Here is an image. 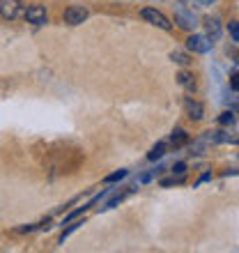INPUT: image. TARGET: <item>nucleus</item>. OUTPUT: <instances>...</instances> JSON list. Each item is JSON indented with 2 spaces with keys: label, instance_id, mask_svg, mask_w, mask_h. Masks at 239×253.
Listing matches in <instances>:
<instances>
[{
  "label": "nucleus",
  "instance_id": "obj_12",
  "mask_svg": "<svg viewBox=\"0 0 239 253\" xmlns=\"http://www.w3.org/2000/svg\"><path fill=\"white\" fill-rule=\"evenodd\" d=\"M170 60L177 62V65H182V67H186L189 62H191V60H189V55L182 53V51H173V53H170Z\"/></svg>",
  "mask_w": 239,
  "mask_h": 253
},
{
  "label": "nucleus",
  "instance_id": "obj_1",
  "mask_svg": "<svg viewBox=\"0 0 239 253\" xmlns=\"http://www.w3.org/2000/svg\"><path fill=\"white\" fill-rule=\"evenodd\" d=\"M143 19L150 21L152 26L161 28V30H170V28H173V23L166 19V14L157 12V9H152V7H145V9H143Z\"/></svg>",
  "mask_w": 239,
  "mask_h": 253
},
{
  "label": "nucleus",
  "instance_id": "obj_2",
  "mask_svg": "<svg viewBox=\"0 0 239 253\" xmlns=\"http://www.w3.org/2000/svg\"><path fill=\"white\" fill-rule=\"evenodd\" d=\"M62 19H65V23H69V26H79V23H83V21L87 19V9L85 7H79V5H72L65 9Z\"/></svg>",
  "mask_w": 239,
  "mask_h": 253
},
{
  "label": "nucleus",
  "instance_id": "obj_17",
  "mask_svg": "<svg viewBox=\"0 0 239 253\" xmlns=\"http://www.w3.org/2000/svg\"><path fill=\"white\" fill-rule=\"evenodd\" d=\"M230 85H233V90H239V74L237 72L230 74Z\"/></svg>",
  "mask_w": 239,
  "mask_h": 253
},
{
  "label": "nucleus",
  "instance_id": "obj_5",
  "mask_svg": "<svg viewBox=\"0 0 239 253\" xmlns=\"http://www.w3.org/2000/svg\"><path fill=\"white\" fill-rule=\"evenodd\" d=\"M26 19H28V23H35V26H44L48 21V14H46V9L41 5H30L26 9Z\"/></svg>",
  "mask_w": 239,
  "mask_h": 253
},
{
  "label": "nucleus",
  "instance_id": "obj_21",
  "mask_svg": "<svg viewBox=\"0 0 239 253\" xmlns=\"http://www.w3.org/2000/svg\"><path fill=\"white\" fill-rule=\"evenodd\" d=\"M202 2H209V0H202Z\"/></svg>",
  "mask_w": 239,
  "mask_h": 253
},
{
  "label": "nucleus",
  "instance_id": "obj_4",
  "mask_svg": "<svg viewBox=\"0 0 239 253\" xmlns=\"http://www.w3.org/2000/svg\"><path fill=\"white\" fill-rule=\"evenodd\" d=\"M0 14H2L7 21H14L23 14V5H21L19 0H2V2H0Z\"/></svg>",
  "mask_w": 239,
  "mask_h": 253
},
{
  "label": "nucleus",
  "instance_id": "obj_11",
  "mask_svg": "<svg viewBox=\"0 0 239 253\" xmlns=\"http://www.w3.org/2000/svg\"><path fill=\"white\" fill-rule=\"evenodd\" d=\"M163 152H166V143H157V145L152 147V152L147 154V159L157 161V159H161V157H163Z\"/></svg>",
  "mask_w": 239,
  "mask_h": 253
},
{
  "label": "nucleus",
  "instance_id": "obj_14",
  "mask_svg": "<svg viewBox=\"0 0 239 253\" xmlns=\"http://www.w3.org/2000/svg\"><path fill=\"white\" fill-rule=\"evenodd\" d=\"M205 143H207V140H196V143L191 145V152L193 154H200L202 150H205Z\"/></svg>",
  "mask_w": 239,
  "mask_h": 253
},
{
  "label": "nucleus",
  "instance_id": "obj_7",
  "mask_svg": "<svg viewBox=\"0 0 239 253\" xmlns=\"http://www.w3.org/2000/svg\"><path fill=\"white\" fill-rule=\"evenodd\" d=\"M205 30L209 40H219L221 37V21L216 16H207L205 19Z\"/></svg>",
  "mask_w": 239,
  "mask_h": 253
},
{
  "label": "nucleus",
  "instance_id": "obj_20",
  "mask_svg": "<svg viewBox=\"0 0 239 253\" xmlns=\"http://www.w3.org/2000/svg\"><path fill=\"white\" fill-rule=\"evenodd\" d=\"M228 122H233V113H223V115H221V125H228Z\"/></svg>",
  "mask_w": 239,
  "mask_h": 253
},
{
  "label": "nucleus",
  "instance_id": "obj_10",
  "mask_svg": "<svg viewBox=\"0 0 239 253\" xmlns=\"http://www.w3.org/2000/svg\"><path fill=\"white\" fill-rule=\"evenodd\" d=\"M177 83H179V85H184L186 90H193V87H196V81H193V74H189V72H182V74H177Z\"/></svg>",
  "mask_w": 239,
  "mask_h": 253
},
{
  "label": "nucleus",
  "instance_id": "obj_6",
  "mask_svg": "<svg viewBox=\"0 0 239 253\" xmlns=\"http://www.w3.org/2000/svg\"><path fill=\"white\" fill-rule=\"evenodd\" d=\"M175 23H177L182 30H193L196 28V16L191 12H186L184 7H179L177 12H175Z\"/></svg>",
  "mask_w": 239,
  "mask_h": 253
},
{
  "label": "nucleus",
  "instance_id": "obj_16",
  "mask_svg": "<svg viewBox=\"0 0 239 253\" xmlns=\"http://www.w3.org/2000/svg\"><path fill=\"white\" fill-rule=\"evenodd\" d=\"M126 175V170H118V173H113V175H108L106 177V182H118V180H122Z\"/></svg>",
  "mask_w": 239,
  "mask_h": 253
},
{
  "label": "nucleus",
  "instance_id": "obj_3",
  "mask_svg": "<svg viewBox=\"0 0 239 253\" xmlns=\"http://www.w3.org/2000/svg\"><path fill=\"white\" fill-rule=\"evenodd\" d=\"M186 46H189V51H193V53H207V51L212 48V40L205 37V35H191V37L186 40Z\"/></svg>",
  "mask_w": 239,
  "mask_h": 253
},
{
  "label": "nucleus",
  "instance_id": "obj_15",
  "mask_svg": "<svg viewBox=\"0 0 239 253\" xmlns=\"http://www.w3.org/2000/svg\"><path fill=\"white\" fill-rule=\"evenodd\" d=\"M230 35H233L235 42H239V21H233V23H230Z\"/></svg>",
  "mask_w": 239,
  "mask_h": 253
},
{
  "label": "nucleus",
  "instance_id": "obj_19",
  "mask_svg": "<svg viewBox=\"0 0 239 253\" xmlns=\"http://www.w3.org/2000/svg\"><path fill=\"white\" fill-rule=\"evenodd\" d=\"M79 226H83V223H72V226H69V228H67V230H65V233H62V237H60V242H65V237H67V235H69V233H74V230H76V228H79Z\"/></svg>",
  "mask_w": 239,
  "mask_h": 253
},
{
  "label": "nucleus",
  "instance_id": "obj_9",
  "mask_svg": "<svg viewBox=\"0 0 239 253\" xmlns=\"http://www.w3.org/2000/svg\"><path fill=\"white\" fill-rule=\"evenodd\" d=\"M170 143H173L175 147L184 145V143H189V133H186L184 129H175V131L170 133Z\"/></svg>",
  "mask_w": 239,
  "mask_h": 253
},
{
  "label": "nucleus",
  "instance_id": "obj_18",
  "mask_svg": "<svg viewBox=\"0 0 239 253\" xmlns=\"http://www.w3.org/2000/svg\"><path fill=\"white\" fill-rule=\"evenodd\" d=\"M173 173L175 175H179V177H182V175L186 173V164H175V168H173Z\"/></svg>",
  "mask_w": 239,
  "mask_h": 253
},
{
  "label": "nucleus",
  "instance_id": "obj_13",
  "mask_svg": "<svg viewBox=\"0 0 239 253\" xmlns=\"http://www.w3.org/2000/svg\"><path fill=\"white\" fill-rule=\"evenodd\" d=\"M122 198H124V193H118V196H113V198L108 200V203L101 207V210H113L115 205H120V203H122Z\"/></svg>",
  "mask_w": 239,
  "mask_h": 253
},
{
  "label": "nucleus",
  "instance_id": "obj_8",
  "mask_svg": "<svg viewBox=\"0 0 239 253\" xmlns=\"http://www.w3.org/2000/svg\"><path fill=\"white\" fill-rule=\"evenodd\" d=\"M186 108H189V118L191 120H202V115H205V108H202V104L200 101H186Z\"/></svg>",
  "mask_w": 239,
  "mask_h": 253
}]
</instances>
